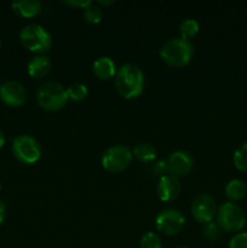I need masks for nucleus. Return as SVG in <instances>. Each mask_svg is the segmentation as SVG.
<instances>
[{"instance_id": "nucleus-1", "label": "nucleus", "mask_w": 247, "mask_h": 248, "mask_svg": "<svg viewBox=\"0 0 247 248\" xmlns=\"http://www.w3.org/2000/svg\"><path fill=\"white\" fill-rule=\"evenodd\" d=\"M116 91L126 99L139 96L144 87V75L135 63L123 64L115 74Z\"/></svg>"}, {"instance_id": "nucleus-2", "label": "nucleus", "mask_w": 247, "mask_h": 248, "mask_svg": "<svg viewBox=\"0 0 247 248\" xmlns=\"http://www.w3.org/2000/svg\"><path fill=\"white\" fill-rule=\"evenodd\" d=\"M193 52L194 48L190 41L183 38H174L162 45L160 56L172 67H183L190 62Z\"/></svg>"}, {"instance_id": "nucleus-3", "label": "nucleus", "mask_w": 247, "mask_h": 248, "mask_svg": "<svg viewBox=\"0 0 247 248\" xmlns=\"http://www.w3.org/2000/svg\"><path fill=\"white\" fill-rule=\"evenodd\" d=\"M39 106L48 111L62 109L68 102L67 90L57 81H46L41 85L36 92Z\"/></svg>"}, {"instance_id": "nucleus-4", "label": "nucleus", "mask_w": 247, "mask_h": 248, "mask_svg": "<svg viewBox=\"0 0 247 248\" xmlns=\"http://www.w3.org/2000/svg\"><path fill=\"white\" fill-rule=\"evenodd\" d=\"M19 39L24 47L31 52L44 53L52 46V36L40 24H27L19 31Z\"/></svg>"}, {"instance_id": "nucleus-5", "label": "nucleus", "mask_w": 247, "mask_h": 248, "mask_svg": "<svg viewBox=\"0 0 247 248\" xmlns=\"http://www.w3.org/2000/svg\"><path fill=\"white\" fill-rule=\"evenodd\" d=\"M246 219L245 211L232 201L222 203L217 210V223L224 232H240L246 224Z\"/></svg>"}, {"instance_id": "nucleus-6", "label": "nucleus", "mask_w": 247, "mask_h": 248, "mask_svg": "<svg viewBox=\"0 0 247 248\" xmlns=\"http://www.w3.org/2000/svg\"><path fill=\"white\" fill-rule=\"evenodd\" d=\"M12 152L19 162L31 165L40 159L41 149L38 140L29 135H21L12 142Z\"/></svg>"}, {"instance_id": "nucleus-7", "label": "nucleus", "mask_w": 247, "mask_h": 248, "mask_svg": "<svg viewBox=\"0 0 247 248\" xmlns=\"http://www.w3.org/2000/svg\"><path fill=\"white\" fill-rule=\"evenodd\" d=\"M132 156V152L128 147L121 144L114 145L102 155V166L109 172H121L130 166Z\"/></svg>"}, {"instance_id": "nucleus-8", "label": "nucleus", "mask_w": 247, "mask_h": 248, "mask_svg": "<svg viewBox=\"0 0 247 248\" xmlns=\"http://www.w3.org/2000/svg\"><path fill=\"white\" fill-rule=\"evenodd\" d=\"M191 213L196 222L207 224L212 222L213 217L217 215V205L213 196L208 194H199L191 202Z\"/></svg>"}, {"instance_id": "nucleus-9", "label": "nucleus", "mask_w": 247, "mask_h": 248, "mask_svg": "<svg viewBox=\"0 0 247 248\" xmlns=\"http://www.w3.org/2000/svg\"><path fill=\"white\" fill-rule=\"evenodd\" d=\"M184 216L174 208H167L156 217V229L165 235H176L183 229Z\"/></svg>"}, {"instance_id": "nucleus-10", "label": "nucleus", "mask_w": 247, "mask_h": 248, "mask_svg": "<svg viewBox=\"0 0 247 248\" xmlns=\"http://www.w3.org/2000/svg\"><path fill=\"white\" fill-rule=\"evenodd\" d=\"M0 98L10 107H21L26 103L27 91L18 81H6L0 86Z\"/></svg>"}, {"instance_id": "nucleus-11", "label": "nucleus", "mask_w": 247, "mask_h": 248, "mask_svg": "<svg viewBox=\"0 0 247 248\" xmlns=\"http://www.w3.org/2000/svg\"><path fill=\"white\" fill-rule=\"evenodd\" d=\"M169 173L174 177L186 176L193 169V157L185 152H174L169 156L166 161Z\"/></svg>"}, {"instance_id": "nucleus-12", "label": "nucleus", "mask_w": 247, "mask_h": 248, "mask_svg": "<svg viewBox=\"0 0 247 248\" xmlns=\"http://www.w3.org/2000/svg\"><path fill=\"white\" fill-rule=\"evenodd\" d=\"M181 182L172 174H166L159 179L156 186V194L160 200L172 201L178 198L181 193Z\"/></svg>"}, {"instance_id": "nucleus-13", "label": "nucleus", "mask_w": 247, "mask_h": 248, "mask_svg": "<svg viewBox=\"0 0 247 248\" xmlns=\"http://www.w3.org/2000/svg\"><path fill=\"white\" fill-rule=\"evenodd\" d=\"M51 69V61L46 56H35L28 63V74L34 79H40L48 74Z\"/></svg>"}, {"instance_id": "nucleus-14", "label": "nucleus", "mask_w": 247, "mask_h": 248, "mask_svg": "<svg viewBox=\"0 0 247 248\" xmlns=\"http://www.w3.org/2000/svg\"><path fill=\"white\" fill-rule=\"evenodd\" d=\"M93 73L97 78L103 80H108L116 74L115 63L111 58L99 57L93 62Z\"/></svg>"}, {"instance_id": "nucleus-15", "label": "nucleus", "mask_w": 247, "mask_h": 248, "mask_svg": "<svg viewBox=\"0 0 247 248\" xmlns=\"http://www.w3.org/2000/svg\"><path fill=\"white\" fill-rule=\"evenodd\" d=\"M11 6L22 17H34L41 11V4L38 0H18L12 2Z\"/></svg>"}, {"instance_id": "nucleus-16", "label": "nucleus", "mask_w": 247, "mask_h": 248, "mask_svg": "<svg viewBox=\"0 0 247 248\" xmlns=\"http://www.w3.org/2000/svg\"><path fill=\"white\" fill-rule=\"evenodd\" d=\"M247 186L241 179H232L225 186V196L230 201H239L246 196Z\"/></svg>"}, {"instance_id": "nucleus-17", "label": "nucleus", "mask_w": 247, "mask_h": 248, "mask_svg": "<svg viewBox=\"0 0 247 248\" xmlns=\"http://www.w3.org/2000/svg\"><path fill=\"white\" fill-rule=\"evenodd\" d=\"M132 155L140 162H148L153 161L156 156V149L153 147L152 144H148V143H142V144H138L133 148Z\"/></svg>"}, {"instance_id": "nucleus-18", "label": "nucleus", "mask_w": 247, "mask_h": 248, "mask_svg": "<svg viewBox=\"0 0 247 248\" xmlns=\"http://www.w3.org/2000/svg\"><path fill=\"white\" fill-rule=\"evenodd\" d=\"M67 93L69 99L74 102H80L86 98L89 91H87L86 85L81 84V82H75V84H72L68 87Z\"/></svg>"}, {"instance_id": "nucleus-19", "label": "nucleus", "mask_w": 247, "mask_h": 248, "mask_svg": "<svg viewBox=\"0 0 247 248\" xmlns=\"http://www.w3.org/2000/svg\"><path fill=\"white\" fill-rule=\"evenodd\" d=\"M235 167L242 172H247V142L240 145L234 153V157H232Z\"/></svg>"}, {"instance_id": "nucleus-20", "label": "nucleus", "mask_w": 247, "mask_h": 248, "mask_svg": "<svg viewBox=\"0 0 247 248\" xmlns=\"http://www.w3.org/2000/svg\"><path fill=\"white\" fill-rule=\"evenodd\" d=\"M198 31L199 23L195 19L186 18L181 23V38L189 40V39H191L193 36H195L196 34H198Z\"/></svg>"}, {"instance_id": "nucleus-21", "label": "nucleus", "mask_w": 247, "mask_h": 248, "mask_svg": "<svg viewBox=\"0 0 247 248\" xmlns=\"http://www.w3.org/2000/svg\"><path fill=\"white\" fill-rule=\"evenodd\" d=\"M102 17H103V11H102V9L98 5L93 4V2L84 10V18L85 21L89 22V23H99V22L102 21Z\"/></svg>"}, {"instance_id": "nucleus-22", "label": "nucleus", "mask_w": 247, "mask_h": 248, "mask_svg": "<svg viewBox=\"0 0 247 248\" xmlns=\"http://www.w3.org/2000/svg\"><path fill=\"white\" fill-rule=\"evenodd\" d=\"M140 248H162V244L160 237L155 232H148L140 237L139 241Z\"/></svg>"}, {"instance_id": "nucleus-23", "label": "nucleus", "mask_w": 247, "mask_h": 248, "mask_svg": "<svg viewBox=\"0 0 247 248\" xmlns=\"http://www.w3.org/2000/svg\"><path fill=\"white\" fill-rule=\"evenodd\" d=\"M203 232H205L206 237L208 240H217L220 235V228L218 225V223L215 222H210L207 224H205L203 227Z\"/></svg>"}, {"instance_id": "nucleus-24", "label": "nucleus", "mask_w": 247, "mask_h": 248, "mask_svg": "<svg viewBox=\"0 0 247 248\" xmlns=\"http://www.w3.org/2000/svg\"><path fill=\"white\" fill-rule=\"evenodd\" d=\"M229 248H247V232L234 235L229 242Z\"/></svg>"}, {"instance_id": "nucleus-25", "label": "nucleus", "mask_w": 247, "mask_h": 248, "mask_svg": "<svg viewBox=\"0 0 247 248\" xmlns=\"http://www.w3.org/2000/svg\"><path fill=\"white\" fill-rule=\"evenodd\" d=\"M153 172L157 176H160V178L164 176H166L169 173V169H167L166 161H157L156 164H154L153 166Z\"/></svg>"}, {"instance_id": "nucleus-26", "label": "nucleus", "mask_w": 247, "mask_h": 248, "mask_svg": "<svg viewBox=\"0 0 247 248\" xmlns=\"http://www.w3.org/2000/svg\"><path fill=\"white\" fill-rule=\"evenodd\" d=\"M65 5L72 7H79V9H86L89 5L92 4V1L90 0H67V1H63Z\"/></svg>"}, {"instance_id": "nucleus-27", "label": "nucleus", "mask_w": 247, "mask_h": 248, "mask_svg": "<svg viewBox=\"0 0 247 248\" xmlns=\"http://www.w3.org/2000/svg\"><path fill=\"white\" fill-rule=\"evenodd\" d=\"M5 216H6V206H5L4 201L0 200V224L4 222Z\"/></svg>"}, {"instance_id": "nucleus-28", "label": "nucleus", "mask_w": 247, "mask_h": 248, "mask_svg": "<svg viewBox=\"0 0 247 248\" xmlns=\"http://www.w3.org/2000/svg\"><path fill=\"white\" fill-rule=\"evenodd\" d=\"M4 144H5V136H4V132L0 130V148H1Z\"/></svg>"}, {"instance_id": "nucleus-29", "label": "nucleus", "mask_w": 247, "mask_h": 248, "mask_svg": "<svg viewBox=\"0 0 247 248\" xmlns=\"http://www.w3.org/2000/svg\"><path fill=\"white\" fill-rule=\"evenodd\" d=\"M98 4L99 5H111V4H114V1L113 0H111V1H103V0H99Z\"/></svg>"}, {"instance_id": "nucleus-30", "label": "nucleus", "mask_w": 247, "mask_h": 248, "mask_svg": "<svg viewBox=\"0 0 247 248\" xmlns=\"http://www.w3.org/2000/svg\"><path fill=\"white\" fill-rule=\"evenodd\" d=\"M245 227H246V228H247V219H246V224H245Z\"/></svg>"}, {"instance_id": "nucleus-31", "label": "nucleus", "mask_w": 247, "mask_h": 248, "mask_svg": "<svg viewBox=\"0 0 247 248\" xmlns=\"http://www.w3.org/2000/svg\"><path fill=\"white\" fill-rule=\"evenodd\" d=\"M0 47H1V40H0Z\"/></svg>"}, {"instance_id": "nucleus-32", "label": "nucleus", "mask_w": 247, "mask_h": 248, "mask_svg": "<svg viewBox=\"0 0 247 248\" xmlns=\"http://www.w3.org/2000/svg\"><path fill=\"white\" fill-rule=\"evenodd\" d=\"M179 248H188V247H179Z\"/></svg>"}, {"instance_id": "nucleus-33", "label": "nucleus", "mask_w": 247, "mask_h": 248, "mask_svg": "<svg viewBox=\"0 0 247 248\" xmlns=\"http://www.w3.org/2000/svg\"><path fill=\"white\" fill-rule=\"evenodd\" d=\"M0 86H1V85H0Z\"/></svg>"}]
</instances>
